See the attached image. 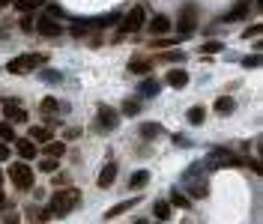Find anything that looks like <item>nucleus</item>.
Segmentation results:
<instances>
[{"instance_id":"a211bd4d","label":"nucleus","mask_w":263,"mask_h":224,"mask_svg":"<svg viewBox=\"0 0 263 224\" xmlns=\"http://www.w3.org/2000/svg\"><path fill=\"white\" fill-rule=\"evenodd\" d=\"M233 111H236V99L233 96H218L215 99V114L225 117V114H233Z\"/></svg>"},{"instance_id":"0eeeda50","label":"nucleus","mask_w":263,"mask_h":224,"mask_svg":"<svg viewBox=\"0 0 263 224\" xmlns=\"http://www.w3.org/2000/svg\"><path fill=\"white\" fill-rule=\"evenodd\" d=\"M3 117H6V123L15 126V123H27V111L15 96H9V99H3Z\"/></svg>"},{"instance_id":"b1692460","label":"nucleus","mask_w":263,"mask_h":224,"mask_svg":"<svg viewBox=\"0 0 263 224\" xmlns=\"http://www.w3.org/2000/svg\"><path fill=\"white\" fill-rule=\"evenodd\" d=\"M168 203H171V207H179V209H189V207H192V200H189V197H186L179 189L171 191V200H168Z\"/></svg>"},{"instance_id":"f03ea898","label":"nucleus","mask_w":263,"mask_h":224,"mask_svg":"<svg viewBox=\"0 0 263 224\" xmlns=\"http://www.w3.org/2000/svg\"><path fill=\"white\" fill-rule=\"evenodd\" d=\"M45 60H48V54H18V57H12L6 63V72L9 75H27V72L39 69Z\"/></svg>"},{"instance_id":"58836bf2","label":"nucleus","mask_w":263,"mask_h":224,"mask_svg":"<svg viewBox=\"0 0 263 224\" xmlns=\"http://www.w3.org/2000/svg\"><path fill=\"white\" fill-rule=\"evenodd\" d=\"M242 66H246V69H257V66H260V57H257V54H251V57L242 60Z\"/></svg>"},{"instance_id":"cd10ccee","label":"nucleus","mask_w":263,"mask_h":224,"mask_svg":"<svg viewBox=\"0 0 263 224\" xmlns=\"http://www.w3.org/2000/svg\"><path fill=\"white\" fill-rule=\"evenodd\" d=\"M147 182H150V173H147V171H138V173H132V176H129V189H144Z\"/></svg>"},{"instance_id":"5701e85b","label":"nucleus","mask_w":263,"mask_h":224,"mask_svg":"<svg viewBox=\"0 0 263 224\" xmlns=\"http://www.w3.org/2000/svg\"><path fill=\"white\" fill-rule=\"evenodd\" d=\"M186 117H189V123H192V126H200V123L207 120V108H204V105H194Z\"/></svg>"},{"instance_id":"4be33fe9","label":"nucleus","mask_w":263,"mask_h":224,"mask_svg":"<svg viewBox=\"0 0 263 224\" xmlns=\"http://www.w3.org/2000/svg\"><path fill=\"white\" fill-rule=\"evenodd\" d=\"M45 140V144H48V140H54V135H51V129H48V126H33V129H30V138L27 140Z\"/></svg>"},{"instance_id":"dca6fc26","label":"nucleus","mask_w":263,"mask_h":224,"mask_svg":"<svg viewBox=\"0 0 263 224\" xmlns=\"http://www.w3.org/2000/svg\"><path fill=\"white\" fill-rule=\"evenodd\" d=\"M63 155H66V144H63V140H48V144H45V158L60 161Z\"/></svg>"},{"instance_id":"09e8293b","label":"nucleus","mask_w":263,"mask_h":224,"mask_svg":"<svg viewBox=\"0 0 263 224\" xmlns=\"http://www.w3.org/2000/svg\"><path fill=\"white\" fill-rule=\"evenodd\" d=\"M0 182H3V173H0Z\"/></svg>"},{"instance_id":"c85d7f7f","label":"nucleus","mask_w":263,"mask_h":224,"mask_svg":"<svg viewBox=\"0 0 263 224\" xmlns=\"http://www.w3.org/2000/svg\"><path fill=\"white\" fill-rule=\"evenodd\" d=\"M0 140H3V144H6V140H18V135H15V126H12V123H0Z\"/></svg>"},{"instance_id":"49530a36","label":"nucleus","mask_w":263,"mask_h":224,"mask_svg":"<svg viewBox=\"0 0 263 224\" xmlns=\"http://www.w3.org/2000/svg\"><path fill=\"white\" fill-rule=\"evenodd\" d=\"M9 3H15V0H0V9H3V6H9Z\"/></svg>"},{"instance_id":"393cba45","label":"nucleus","mask_w":263,"mask_h":224,"mask_svg":"<svg viewBox=\"0 0 263 224\" xmlns=\"http://www.w3.org/2000/svg\"><path fill=\"white\" fill-rule=\"evenodd\" d=\"M138 132H140V138H158V135H161L165 129H161L158 123H144V126H140Z\"/></svg>"},{"instance_id":"a19ab883","label":"nucleus","mask_w":263,"mask_h":224,"mask_svg":"<svg viewBox=\"0 0 263 224\" xmlns=\"http://www.w3.org/2000/svg\"><path fill=\"white\" fill-rule=\"evenodd\" d=\"M66 182H69V176H66V173H60V176H54V189H57V186H63V189H66Z\"/></svg>"},{"instance_id":"ea45409f","label":"nucleus","mask_w":263,"mask_h":224,"mask_svg":"<svg viewBox=\"0 0 263 224\" xmlns=\"http://www.w3.org/2000/svg\"><path fill=\"white\" fill-rule=\"evenodd\" d=\"M248 36H251V39H257V36H260V24H251V27H246L242 39H248Z\"/></svg>"},{"instance_id":"de8ad7c7","label":"nucleus","mask_w":263,"mask_h":224,"mask_svg":"<svg viewBox=\"0 0 263 224\" xmlns=\"http://www.w3.org/2000/svg\"><path fill=\"white\" fill-rule=\"evenodd\" d=\"M135 224H150V221H135Z\"/></svg>"},{"instance_id":"aec40b11","label":"nucleus","mask_w":263,"mask_h":224,"mask_svg":"<svg viewBox=\"0 0 263 224\" xmlns=\"http://www.w3.org/2000/svg\"><path fill=\"white\" fill-rule=\"evenodd\" d=\"M168 84L171 87H186L189 84V72L186 69H171L168 72Z\"/></svg>"},{"instance_id":"bb28decb","label":"nucleus","mask_w":263,"mask_h":224,"mask_svg":"<svg viewBox=\"0 0 263 224\" xmlns=\"http://www.w3.org/2000/svg\"><path fill=\"white\" fill-rule=\"evenodd\" d=\"M176 39H168V36H156V39H150V48H156V51H168V48H174Z\"/></svg>"},{"instance_id":"f3484780","label":"nucleus","mask_w":263,"mask_h":224,"mask_svg":"<svg viewBox=\"0 0 263 224\" xmlns=\"http://www.w3.org/2000/svg\"><path fill=\"white\" fill-rule=\"evenodd\" d=\"M150 30H153V36H165L168 30H171V18H168V15H153Z\"/></svg>"},{"instance_id":"7c9ffc66","label":"nucleus","mask_w":263,"mask_h":224,"mask_svg":"<svg viewBox=\"0 0 263 224\" xmlns=\"http://www.w3.org/2000/svg\"><path fill=\"white\" fill-rule=\"evenodd\" d=\"M39 111H42V114H54V111H60V102H57L54 96H45V99L39 102Z\"/></svg>"},{"instance_id":"ddd939ff","label":"nucleus","mask_w":263,"mask_h":224,"mask_svg":"<svg viewBox=\"0 0 263 224\" xmlns=\"http://www.w3.org/2000/svg\"><path fill=\"white\" fill-rule=\"evenodd\" d=\"M15 150H18V155H21L24 161H30V158H36V155H39L36 144H30L27 138H18V140H15Z\"/></svg>"},{"instance_id":"7ed1b4c3","label":"nucleus","mask_w":263,"mask_h":224,"mask_svg":"<svg viewBox=\"0 0 263 224\" xmlns=\"http://www.w3.org/2000/svg\"><path fill=\"white\" fill-rule=\"evenodd\" d=\"M197 21H200V9L194 3H186L176 15V33L179 36H192L197 30Z\"/></svg>"},{"instance_id":"a18cd8bd","label":"nucleus","mask_w":263,"mask_h":224,"mask_svg":"<svg viewBox=\"0 0 263 224\" xmlns=\"http://www.w3.org/2000/svg\"><path fill=\"white\" fill-rule=\"evenodd\" d=\"M6 207V194H3V191H0V209Z\"/></svg>"},{"instance_id":"c03bdc74","label":"nucleus","mask_w":263,"mask_h":224,"mask_svg":"<svg viewBox=\"0 0 263 224\" xmlns=\"http://www.w3.org/2000/svg\"><path fill=\"white\" fill-rule=\"evenodd\" d=\"M81 135V129H66V140H72V138H78Z\"/></svg>"},{"instance_id":"423d86ee","label":"nucleus","mask_w":263,"mask_h":224,"mask_svg":"<svg viewBox=\"0 0 263 224\" xmlns=\"http://www.w3.org/2000/svg\"><path fill=\"white\" fill-rule=\"evenodd\" d=\"M120 126V114L111 105H99V117H96V129L99 132H114Z\"/></svg>"},{"instance_id":"f8f14e48","label":"nucleus","mask_w":263,"mask_h":224,"mask_svg":"<svg viewBox=\"0 0 263 224\" xmlns=\"http://www.w3.org/2000/svg\"><path fill=\"white\" fill-rule=\"evenodd\" d=\"M120 18H123L120 12H108V15L93 18V21H90V27H93V30H108V27H114V24H117Z\"/></svg>"},{"instance_id":"1a4fd4ad","label":"nucleus","mask_w":263,"mask_h":224,"mask_svg":"<svg viewBox=\"0 0 263 224\" xmlns=\"http://www.w3.org/2000/svg\"><path fill=\"white\" fill-rule=\"evenodd\" d=\"M36 33L39 36H48V39H57V36L63 33V27H60V24H57V21H51V18H36V27H33Z\"/></svg>"},{"instance_id":"79ce46f5","label":"nucleus","mask_w":263,"mask_h":224,"mask_svg":"<svg viewBox=\"0 0 263 224\" xmlns=\"http://www.w3.org/2000/svg\"><path fill=\"white\" fill-rule=\"evenodd\" d=\"M6 158H9V144L0 140V161H6Z\"/></svg>"},{"instance_id":"20e7f679","label":"nucleus","mask_w":263,"mask_h":224,"mask_svg":"<svg viewBox=\"0 0 263 224\" xmlns=\"http://www.w3.org/2000/svg\"><path fill=\"white\" fill-rule=\"evenodd\" d=\"M9 182H12L18 191H30V189H33V168H30V165H24V161L9 165Z\"/></svg>"},{"instance_id":"c9c22d12","label":"nucleus","mask_w":263,"mask_h":224,"mask_svg":"<svg viewBox=\"0 0 263 224\" xmlns=\"http://www.w3.org/2000/svg\"><path fill=\"white\" fill-rule=\"evenodd\" d=\"M57 168H60V165H57L54 158H42V161H39V171H42V173H54Z\"/></svg>"},{"instance_id":"c756f323","label":"nucleus","mask_w":263,"mask_h":224,"mask_svg":"<svg viewBox=\"0 0 263 224\" xmlns=\"http://www.w3.org/2000/svg\"><path fill=\"white\" fill-rule=\"evenodd\" d=\"M158 60H165V63H183V60H186V51H174V48H168V51H161Z\"/></svg>"},{"instance_id":"9d476101","label":"nucleus","mask_w":263,"mask_h":224,"mask_svg":"<svg viewBox=\"0 0 263 224\" xmlns=\"http://www.w3.org/2000/svg\"><path fill=\"white\" fill-rule=\"evenodd\" d=\"M138 203H140V197H129V200H120V203H114V207L105 212V221L117 218V215H123V212H129V209H135Z\"/></svg>"},{"instance_id":"6ab92c4d","label":"nucleus","mask_w":263,"mask_h":224,"mask_svg":"<svg viewBox=\"0 0 263 224\" xmlns=\"http://www.w3.org/2000/svg\"><path fill=\"white\" fill-rule=\"evenodd\" d=\"M150 69H153V60H144V57L129 60V72H135V75H147Z\"/></svg>"},{"instance_id":"4c0bfd02","label":"nucleus","mask_w":263,"mask_h":224,"mask_svg":"<svg viewBox=\"0 0 263 224\" xmlns=\"http://www.w3.org/2000/svg\"><path fill=\"white\" fill-rule=\"evenodd\" d=\"M87 30H90V21H87V24H81V21H78V24H72V36H75V39H81Z\"/></svg>"},{"instance_id":"f257e3e1","label":"nucleus","mask_w":263,"mask_h":224,"mask_svg":"<svg viewBox=\"0 0 263 224\" xmlns=\"http://www.w3.org/2000/svg\"><path fill=\"white\" fill-rule=\"evenodd\" d=\"M81 203V191L72 189V186H66V189H57L51 197V203H48V218H66L72 209Z\"/></svg>"},{"instance_id":"39448f33","label":"nucleus","mask_w":263,"mask_h":224,"mask_svg":"<svg viewBox=\"0 0 263 224\" xmlns=\"http://www.w3.org/2000/svg\"><path fill=\"white\" fill-rule=\"evenodd\" d=\"M144 24H147V9H144V6H135V9H132V12H129V15L123 18V21H120V30H117V42H120L123 36H129V33H138Z\"/></svg>"},{"instance_id":"2f4dec72","label":"nucleus","mask_w":263,"mask_h":224,"mask_svg":"<svg viewBox=\"0 0 263 224\" xmlns=\"http://www.w3.org/2000/svg\"><path fill=\"white\" fill-rule=\"evenodd\" d=\"M39 78H42L45 84H60V81H63V75L54 72V69H39Z\"/></svg>"},{"instance_id":"412c9836","label":"nucleus","mask_w":263,"mask_h":224,"mask_svg":"<svg viewBox=\"0 0 263 224\" xmlns=\"http://www.w3.org/2000/svg\"><path fill=\"white\" fill-rule=\"evenodd\" d=\"M153 212H156V218L161 224L168 221V218H171V215H174V212H171V203H168V200H156V203H153Z\"/></svg>"},{"instance_id":"9b49d317","label":"nucleus","mask_w":263,"mask_h":224,"mask_svg":"<svg viewBox=\"0 0 263 224\" xmlns=\"http://www.w3.org/2000/svg\"><path fill=\"white\" fill-rule=\"evenodd\" d=\"M207 194H210V182H207V179H197V182H189V186H186V197H189V200H204V197H207Z\"/></svg>"},{"instance_id":"72a5a7b5","label":"nucleus","mask_w":263,"mask_h":224,"mask_svg":"<svg viewBox=\"0 0 263 224\" xmlns=\"http://www.w3.org/2000/svg\"><path fill=\"white\" fill-rule=\"evenodd\" d=\"M138 111H140V102H138V99H126V102H123V114H126V117H135Z\"/></svg>"},{"instance_id":"f704fd0d","label":"nucleus","mask_w":263,"mask_h":224,"mask_svg":"<svg viewBox=\"0 0 263 224\" xmlns=\"http://www.w3.org/2000/svg\"><path fill=\"white\" fill-rule=\"evenodd\" d=\"M18 27H21L24 33H33V27H36V18L30 15V12H27V15H21V24H18Z\"/></svg>"},{"instance_id":"37998d69","label":"nucleus","mask_w":263,"mask_h":224,"mask_svg":"<svg viewBox=\"0 0 263 224\" xmlns=\"http://www.w3.org/2000/svg\"><path fill=\"white\" fill-rule=\"evenodd\" d=\"M3 224H18V215L15 212H6V215H3Z\"/></svg>"},{"instance_id":"8fccbe9b","label":"nucleus","mask_w":263,"mask_h":224,"mask_svg":"<svg viewBox=\"0 0 263 224\" xmlns=\"http://www.w3.org/2000/svg\"><path fill=\"white\" fill-rule=\"evenodd\" d=\"M158 224H161V221H158Z\"/></svg>"},{"instance_id":"473e14b6","label":"nucleus","mask_w":263,"mask_h":224,"mask_svg":"<svg viewBox=\"0 0 263 224\" xmlns=\"http://www.w3.org/2000/svg\"><path fill=\"white\" fill-rule=\"evenodd\" d=\"M45 18H66V9H63V6H60V3H48V6H45Z\"/></svg>"},{"instance_id":"a878e982","label":"nucleus","mask_w":263,"mask_h":224,"mask_svg":"<svg viewBox=\"0 0 263 224\" xmlns=\"http://www.w3.org/2000/svg\"><path fill=\"white\" fill-rule=\"evenodd\" d=\"M39 6H45V0H15V9L18 12H33V9H39Z\"/></svg>"},{"instance_id":"6e6552de","label":"nucleus","mask_w":263,"mask_h":224,"mask_svg":"<svg viewBox=\"0 0 263 224\" xmlns=\"http://www.w3.org/2000/svg\"><path fill=\"white\" fill-rule=\"evenodd\" d=\"M251 6H254L251 0H236V3H233L228 12L218 18V21H221V24H230V21H246L248 12H251Z\"/></svg>"},{"instance_id":"e433bc0d","label":"nucleus","mask_w":263,"mask_h":224,"mask_svg":"<svg viewBox=\"0 0 263 224\" xmlns=\"http://www.w3.org/2000/svg\"><path fill=\"white\" fill-rule=\"evenodd\" d=\"M221 48H225V45H221V42H215V39L207 42V45H200V51H204V54H218Z\"/></svg>"},{"instance_id":"2eb2a0df","label":"nucleus","mask_w":263,"mask_h":224,"mask_svg":"<svg viewBox=\"0 0 263 224\" xmlns=\"http://www.w3.org/2000/svg\"><path fill=\"white\" fill-rule=\"evenodd\" d=\"M158 90H161V81H156V78H147V81H140V87H138V93L144 99H156Z\"/></svg>"},{"instance_id":"4468645a","label":"nucleus","mask_w":263,"mask_h":224,"mask_svg":"<svg viewBox=\"0 0 263 224\" xmlns=\"http://www.w3.org/2000/svg\"><path fill=\"white\" fill-rule=\"evenodd\" d=\"M114 179H117V165H114V161H108L105 168H102V173H99V189H111V186H114Z\"/></svg>"}]
</instances>
